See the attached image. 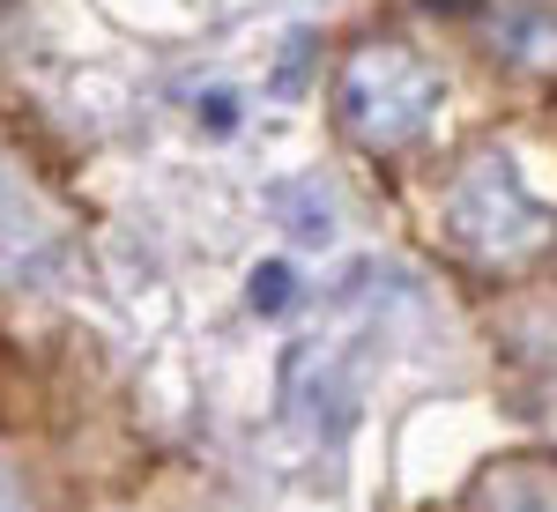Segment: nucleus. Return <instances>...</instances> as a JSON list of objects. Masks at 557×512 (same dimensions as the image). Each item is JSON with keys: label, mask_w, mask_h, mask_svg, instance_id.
I'll return each mask as SVG.
<instances>
[{"label": "nucleus", "mask_w": 557, "mask_h": 512, "mask_svg": "<svg viewBox=\"0 0 557 512\" xmlns=\"http://www.w3.org/2000/svg\"><path fill=\"white\" fill-rule=\"evenodd\" d=\"M298 298V267L290 260H260L253 267V312H290Z\"/></svg>", "instance_id": "nucleus-3"}, {"label": "nucleus", "mask_w": 557, "mask_h": 512, "mask_svg": "<svg viewBox=\"0 0 557 512\" xmlns=\"http://www.w3.org/2000/svg\"><path fill=\"white\" fill-rule=\"evenodd\" d=\"M0 512H30V490L15 483V469H0Z\"/></svg>", "instance_id": "nucleus-4"}, {"label": "nucleus", "mask_w": 557, "mask_h": 512, "mask_svg": "<svg viewBox=\"0 0 557 512\" xmlns=\"http://www.w3.org/2000/svg\"><path fill=\"white\" fill-rule=\"evenodd\" d=\"M438 75H431L424 52H409V45L394 38H372L357 45L343 60V75H335V120L357 149H372V157H394V149H417L438 120Z\"/></svg>", "instance_id": "nucleus-1"}, {"label": "nucleus", "mask_w": 557, "mask_h": 512, "mask_svg": "<svg viewBox=\"0 0 557 512\" xmlns=\"http://www.w3.org/2000/svg\"><path fill=\"white\" fill-rule=\"evenodd\" d=\"M446 230H454L475 260H520V253L543 246L550 201H543V186L528 178V164H520L513 149H483V157H469V171L454 178Z\"/></svg>", "instance_id": "nucleus-2"}, {"label": "nucleus", "mask_w": 557, "mask_h": 512, "mask_svg": "<svg viewBox=\"0 0 557 512\" xmlns=\"http://www.w3.org/2000/svg\"><path fill=\"white\" fill-rule=\"evenodd\" d=\"M431 8H469V0H431Z\"/></svg>", "instance_id": "nucleus-5"}]
</instances>
